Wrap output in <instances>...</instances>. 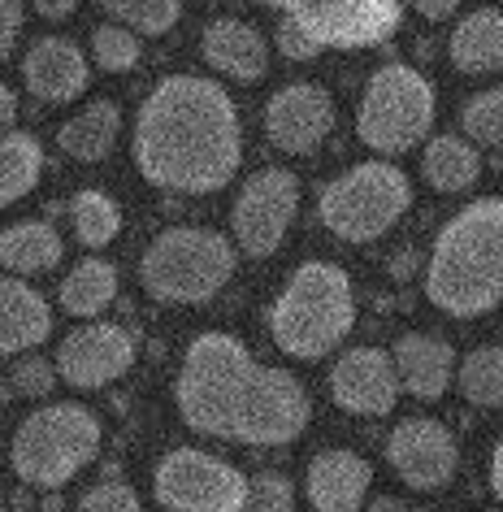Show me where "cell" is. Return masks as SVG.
Here are the masks:
<instances>
[{"mask_svg": "<svg viewBox=\"0 0 503 512\" xmlns=\"http://www.w3.org/2000/svg\"><path fill=\"white\" fill-rule=\"evenodd\" d=\"M174 404L187 430L243 447L295 443L313 417L300 378L261 365L248 343L222 330H204L187 343L174 378Z\"/></svg>", "mask_w": 503, "mask_h": 512, "instance_id": "obj_1", "label": "cell"}, {"mask_svg": "<svg viewBox=\"0 0 503 512\" xmlns=\"http://www.w3.org/2000/svg\"><path fill=\"white\" fill-rule=\"evenodd\" d=\"M135 170L161 191L209 196L239 174V109L222 83L200 74H170L148 92L131 135Z\"/></svg>", "mask_w": 503, "mask_h": 512, "instance_id": "obj_2", "label": "cell"}, {"mask_svg": "<svg viewBox=\"0 0 503 512\" xmlns=\"http://www.w3.org/2000/svg\"><path fill=\"white\" fill-rule=\"evenodd\" d=\"M425 296L447 317H482L503 300V200H473L438 230Z\"/></svg>", "mask_w": 503, "mask_h": 512, "instance_id": "obj_3", "label": "cell"}, {"mask_svg": "<svg viewBox=\"0 0 503 512\" xmlns=\"http://www.w3.org/2000/svg\"><path fill=\"white\" fill-rule=\"evenodd\" d=\"M356 326L352 278L330 261H304L269 309V339L295 361H321Z\"/></svg>", "mask_w": 503, "mask_h": 512, "instance_id": "obj_4", "label": "cell"}, {"mask_svg": "<svg viewBox=\"0 0 503 512\" xmlns=\"http://www.w3.org/2000/svg\"><path fill=\"white\" fill-rule=\"evenodd\" d=\"M100 456V417L87 404L61 400L40 404L22 417L9 443V465L22 486L35 491H61Z\"/></svg>", "mask_w": 503, "mask_h": 512, "instance_id": "obj_5", "label": "cell"}, {"mask_svg": "<svg viewBox=\"0 0 503 512\" xmlns=\"http://www.w3.org/2000/svg\"><path fill=\"white\" fill-rule=\"evenodd\" d=\"M235 243L209 226H170L144 248L139 283L157 304H209L235 278Z\"/></svg>", "mask_w": 503, "mask_h": 512, "instance_id": "obj_6", "label": "cell"}, {"mask_svg": "<svg viewBox=\"0 0 503 512\" xmlns=\"http://www.w3.org/2000/svg\"><path fill=\"white\" fill-rule=\"evenodd\" d=\"M408 204V174L391 161H365L326 183V191L317 196V217L334 239L373 243L408 213Z\"/></svg>", "mask_w": 503, "mask_h": 512, "instance_id": "obj_7", "label": "cell"}, {"mask_svg": "<svg viewBox=\"0 0 503 512\" xmlns=\"http://www.w3.org/2000/svg\"><path fill=\"white\" fill-rule=\"evenodd\" d=\"M434 87L421 70L391 61L365 83L356 109V135L373 152H408L417 148L434 126Z\"/></svg>", "mask_w": 503, "mask_h": 512, "instance_id": "obj_8", "label": "cell"}, {"mask_svg": "<svg viewBox=\"0 0 503 512\" xmlns=\"http://www.w3.org/2000/svg\"><path fill=\"white\" fill-rule=\"evenodd\" d=\"M152 495L165 512H243L248 504V478L222 456L200 447H178L161 456L152 473Z\"/></svg>", "mask_w": 503, "mask_h": 512, "instance_id": "obj_9", "label": "cell"}, {"mask_svg": "<svg viewBox=\"0 0 503 512\" xmlns=\"http://www.w3.org/2000/svg\"><path fill=\"white\" fill-rule=\"evenodd\" d=\"M300 213V178L282 165L256 170L248 183L239 187L235 209H230V230H235L239 252L248 256H274L287 239V230Z\"/></svg>", "mask_w": 503, "mask_h": 512, "instance_id": "obj_10", "label": "cell"}, {"mask_svg": "<svg viewBox=\"0 0 503 512\" xmlns=\"http://www.w3.org/2000/svg\"><path fill=\"white\" fill-rule=\"evenodd\" d=\"M321 48H365L391 40L404 22L399 0H278Z\"/></svg>", "mask_w": 503, "mask_h": 512, "instance_id": "obj_11", "label": "cell"}, {"mask_svg": "<svg viewBox=\"0 0 503 512\" xmlns=\"http://www.w3.org/2000/svg\"><path fill=\"white\" fill-rule=\"evenodd\" d=\"M57 374L70 382L74 391H96L118 382L126 369L135 365V335L113 322H92L74 326L66 339L57 343Z\"/></svg>", "mask_w": 503, "mask_h": 512, "instance_id": "obj_12", "label": "cell"}, {"mask_svg": "<svg viewBox=\"0 0 503 512\" xmlns=\"http://www.w3.org/2000/svg\"><path fill=\"white\" fill-rule=\"evenodd\" d=\"M386 460L399 473V482L412 486V491H443V486L456 478L460 452L456 439L443 421L434 417H408L399 421L386 439Z\"/></svg>", "mask_w": 503, "mask_h": 512, "instance_id": "obj_13", "label": "cell"}, {"mask_svg": "<svg viewBox=\"0 0 503 512\" xmlns=\"http://www.w3.org/2000/svg\"><path fill=\"white\" fill-rule=\"evenodd\" d=\"M399 369L382 348H352L330 369V400L352 417H386L399 404Z\"/></svg>", "mask_w": 503, "mask_h": 512, "instance_id": "obj_14", "label": "cell"}, {"mask_svg": "<svg viewBox=\"0 0 503 512\" xmlns=\"http://www.w3.org/2000/svg\"><path fill=\"white\" fill-rule=\"evenodd\" d=\"M334 126V100L317 83H291L269 96L265 135L282 152H313Z\"/></svg>", "mask_w": 503, "mask_h": 512, "instance_id": "obj_15", "label": "cell"}, {"mask_svg": "<svg viewBox=\"0 0 503 512\" xmlns=\"http://www.w3.org/2000/svg\"><path fill=\"white\" fill-rule=\"evenodd\" d=\"M22 83L35 100L44 105H70L74 96L87 92L92 83V66H87L83 48L66 40V35H44L27 48L22 57Z\"/></svg>", "mask_w": 503, "mask_h": 512, "instance_id": "obj_16", "label": "cell"}, {"mask_svg": "<svg viewBox=\"0 0 503 512\" xmlns=\"http://www.w3.org/2000/svg\"><path fill=\"white\" fill-rule=\"evenodd\" d=\"M373 486V465L365 456L347 452V447H330L308 460L304 495L313 512H360Z\"/></svg>", "mask_w": 503, "mask_h": 512, "instance_id": "obj_17", "label": "cell"}, {"mask_svg": "<svg viewBox=\"0 0 503 512\" xmlns=\"http://www.w3.org/2000/svg\"><path fill=\"white\" fill-rule=\"evenodd\" d=\"M391 356H395L399 387H404V395H412V400H425V404H434V400H443V395H447L451 374H456V352H451L447 339L412 330V335H399Z\"/></svg>", "mask_w": 503, "mask_h": 512, "instance_id": "obj_18", "label": "cell"}, {"mask_svg": "<svg viewBox=\"0 0 503 512\" xmlns=\"http://www.w3.org/2000/svg\"><path fill=\"white\" fill-rule=\"evenodd\" d=\"M200 53L217 74L239 79V83H256V79L269 74L265 35L256 27H248V22H239V18H213L200 35Z\"/></svg>", "mask_w": 503, "mask_h": 512, "instance_id": "obj_19", "label": "cell"}, {"mask_svg": "<svg viewBox=\"0 0 503 512\" xmlns=\"http://www.w3.org/2000/svg\"><path fill=\"white\" fill-rule=\"evenodd\" d=\"M48 335H53V309H48V300L27 278L9 274L0 283V348H5V356L35 352Z\"/></svg>", "mask_w": 503, "mask_h": 512, "instance_id": "obj_20", "label": "cell"}, {"mask_svg": "<svg viewBox=\"0 0 503 512\" xmlns=\"http://www.w3.org/2000/svg\"><path fill=\"white\" fill-rule=\"evenodd\" d=\"M447 57L460 74H499L503 70V14L499 9H473L456 22Z\"/></svg>", "mask_w": 503, "mask_h": 512, "instance_id": "obj_21", "label": "cell"}, {"mask_svg": "<svg viewBox=\"0 0 503 512\" xmlns=\"http://www.w3.org/2000/svg\"><path fill=\"white\" fill-rule=\"evenodd\" d=\"M118 135H122V109L113 105V100H92V105L79 109L70 122H61L57 148L66 152L70 161L96 165V161H105L113 152Z\"/></svg>", "mask_w": 503, "mask_h": 512, "instance_id": "obj_22", "label": "cell"}, {"mask_svg": "<svg viewBox=\"0 0 503 512\" xmlns=\"http://www.w3.org/2000/svg\"><path fill=\"white\" fill-rule=\"evenodd\" d=\"M421 174L434 191L456 196V191H469L482 178V152L469 135H434L421 152Z\"/></svg>", "mask_w": 503, "mask_h": 512, "instance_id": "obj_23", "label": "cell"}, {"mask_svg": "<svg viewBox=\"0 0 503 512\" xmlns=\"http://www.w3.org/2000/svg\"><path fill=\"white\" fill-rule=\"evenodd\" d=\"M61 252H66V243H61L57 226L40 222V217L14 222L5 230V239H0V261H5V270L14 278H35V274L57 270Z\"/></svg>", "mask_w": 503, "mask_h": 512, "instance_id": "obj_24", "label": "cell"}, {"mask_svg": "<svg viewBox=\"0 0 503 512\" xmlns=\"http://www.w3.org/2000/svg\"><path fill=\"white\" fill-rule=\"evenodd\" d=\"M57 300L70 317H100L118 300V270L109 261H100V256H87L61 278Z\"/></svg>", "mask_w": 503, "mask_h": 512, "instance_id": "obj_25", "label": "cell"}, {"mask_svg": "<svg viewBox=\"0 0 503 512\" xmlns=\"http://www.w3.org/2000/svg\"><path fill=\"white\" fill-rule=\"evenodd\" d=\"M44 174V148L27 131H5L0 139V204H18Z\"/></svg>", "mask_w": 503, "mask_h": 512, "instance_id": "obj_26", "label": "cell"}, {"mask_svg": "<svg viewBox=\"0 0 503 512\" xmlns=\"http://www.w3.org/2000/svg\"><path fill=\"white\" fill-rule=\"evenodd\" d=\"M70 226H74V239H79L83 248H109V243L122 235V209L113 196L87 187L70 200Z\"/></svg>", "mask_w": 503, "mask_h": 512, "instance_id": "obj_27", "label": "cell"}, {"mask_svg": "<svg viewBox=\"0 0 503 512\" xmlns=\"http://www.w3.org/2000/svg\"><path fill=\"white\" fill-rule=\"evenodd\" d=\"M456 378L473 408H503V348H473Z\"/></svg>", "mask_w": 503, "mask_h": 512, "instance_id": "obj_28", "label": "cell"}, {"mask_svg": "<svg viewBox=\"0 0 503 512\" xmlns=\"http://www.w3.org/2000/svg\"><path fill=\"white\" fill-rule=\"evenodd\" d=\"M460 131L477 148H503V87H486L464 100L460 109Z\"/></svg>", "mask_w": 503, "mask_h": 512, "instance_id": "obj_29", "label": "cell"}, {"mask_svg": "<svg viewBox=\"0 0 503 512\" xmlns=\"http://www.w3.org/2000/svg\"><path fill=\"white\" fill-rule=\"evenodd\" d=\"M100 9L139 35H165L178 22V14H183L178 0H100Z\"/></svg>", "mask_w": 503, "mask_h": 512, "instance_id": "obj_30", "label": "cell"}, {"mask_svg": "<svg viewBox=\"0 0 503 512\" xmlns=\"http://www.w3.org/2000/svg\"><path fill=\"white\" fill-rule=\"evenodd\" d=\"M92 61L109 74H126L139 66V31L122 22H100L92 31Z\"/></svg>", "mask_w": 503, "mask_h": 512, "instance_id": "obj_31", "label": "cell"}, {"mask_svg": "<svg viewBox=\"0 0 503 512\" xmlns=\"http://www.w3.org/2000/svg\"><path fill=\"white\" fill-rule=\"evenodd\" d=\"M57 378V361H44L40 352H22L9 365V395L14 400H40V395H53Z\"/></svg>", "mask_w": 503, "mask_h": 512, "instance_id": "obj_32", "label": "cell"}, {"mask_svg": "<svg viewBox=\"0 0 503 512\" xmlns=\"http://www.w3.org/2000/svg\"><path fill=\"white\" fill-rule=\"evenodd\" d=\"M243 512H295V486L287 473H256V478L248 482V504H243Z\"/></svg>", "mask_w": 503, "mask_h": 512, "instance_id": "obj_33", "label": "cell"}, {"mask_svg": "<svg viewBox=\"0 0 503 512\" xmlns=\"http://www.w3.org/2000/svg\"><path fill=\"white\" fill-rule=\"evenodd\" d=\"M74 512H144V508H139V495L126 482H100L79 499Z\"/></svg>", "mask_w": 503, "mask_h": 512, "instance_id": "obj_34", "label": "cell"}, {"mask_svg": "<svg viewBox=\"0 0 503 512\" xmlns=\"http://www.w3.org/2000/svg\"><path fill=\"white\" fill-rule=\"evenodd\" d=\"M274 44L282 48V57H287V61H313V57L321 53V44H317L313 35H308V31H304V27H300V22H295L291 14L278 22Z\"/></svg>", "mask_w": 503, "mask_h": 512, "instance_id": "obj_35", "label": "cell"}, {"mask_svg": "<svg viewBox=\"0 0 503 512\" xmlns=\"http://www.w3.org/2000/svg\"><path fill=\"white\" fill-rule=\"evenodd\" d=\"M22 27H27V0H0V57L14 53Z\"/></svg>", "mask_w": 503, "mask_h": 512, "instance_id": "obj_36", "label": "cell"}, {"mask_svg": "<svg viewBox=\"0 0 503 512\" xmlns=\"http://www.w3.org/2000/svg\"><path fill=\"white\" fill-rule=\"evenodd\" d=\"M412 5H417V14H421V18H430V22H447V18L464 5V0H412Z\"/></svg>", "mask_w": 503, "mask_h": 512, "instance_id": "obj_37", "label": "cell"}, {"mask_svg": "<svg viewBox=\"0 0 503 512\" xmlns=\"http://www.w3.org/2000/svg\"><path fill=\"white\" fill-rule=\"evenodd\" d=\"M74 5H79V0H31V9H35L40 18H48V22L70 18V14H74Z\"/></svg>", "mask_w": 503, "mask_h": 512, "instance_id": "obj_38", "label": "cell"}, {"mask_svg": "<svg viewBox=\"0 0 503 512\" xmlns=\"http://www.w3.org/2000/svg\"><path fill=\"white\" fill-rule=\"evenodd\" d=\"M0 122H5V131H18V92L14 87H0Z\"/></svg>", "mask_w": 503, "mask_h": 512, "instance_id": "obj_39", "label": "cell"}, {"mask_svg": "<svg viewBox=\"0 0 503 512\" xmlns=\"http://www.w3.org/2000/svg\"><path fill=\"white\" fill-rule=\"evenodd\" d=\"M490 491H495V499H503V439L490 452Z\"/></svg>", "mask_w": 503, "mask_h": 512, "instance_id": "obj_40", "label": "cell"}, {"mask_svg": "<svg viewBox=\"0 0 503 512\" xmlns=\"http://www.w3.org/2000/svg\"><path fill=\"white\" fill-rule=\"evenodd\" d=\"M412 270H417V252H412V248H399L395 261H391V274H395V278H408Z\"/></svg>", "mask_w": 503, "mask_h": 512, "instance_id": "obj_41", "label": "cell"}, {"mask_svg": "<svg viewBox=\"0 0 503 512\" xmlns=\"http://www.w3.org/2000/svg\"><path fill=\"white\" fill-rule=\"evenodd\" d=\"M369 512H408L404 504H399V499H391V495H382V499H373L369 504Z\"/></svg>", "mask_w": 503, "mask_h": 512, "instance_id": "obj_42", "label": "cell"}, {"mask_svg": "<svg viewBox=\"0 0 503 512\" xmlns=\"http://www.w3.org/2000/svg\"><path fill=\"white\" fill-rule=\"evenodd\" d=\"M408 512H430V508H408Z\"/></svg>", "mask_w": 503, "mask_h": 512, "instance_id": "obj_43", "label": "cell"}]
</instances>
